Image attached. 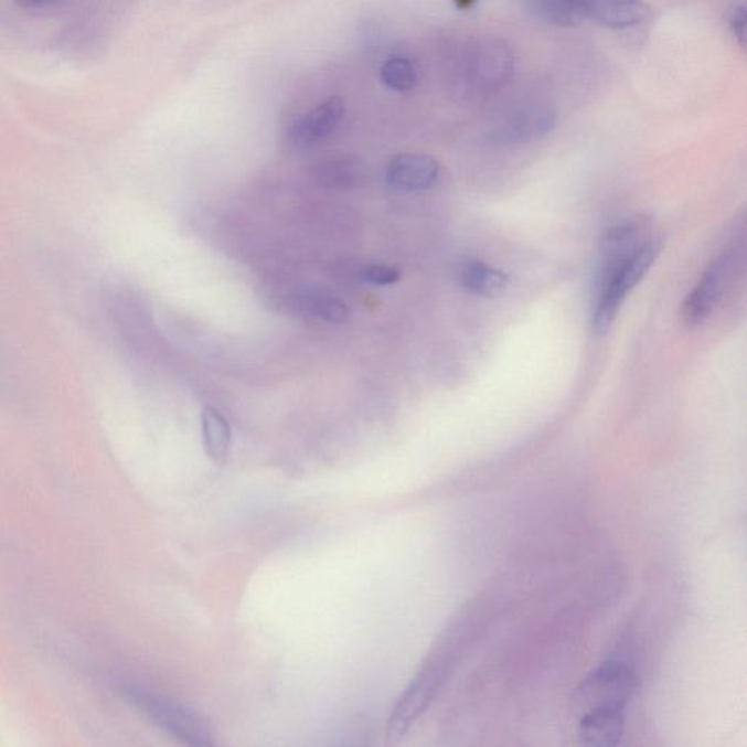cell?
<instances>
[{
    "label": "cell",
    "mask_w": 747,
    "mask_h": 747,
    "mask_svg": "<svg viewBox=\"0 0 747 747\" xmlns=\"http://www.w3.org/2000/svg\"><path fill=\"white\" fill-rule=\"evenodd\" d=\"M473 618V610H469L442 632L440 640L436 642L431 653L424 661L423 668L403 692L388 718L386 730L388 745L397 744L402 737L406 736V733L423 717L425 711L431 706L442 687L446 686L448 677L451 676L457 661L472 636Z\"/></svg>",
    "instance_id": "1"
},
{
    "label": "cell",
    "mask_w": 747,
    "mask_h": 747,
    "mask_svg": "<svg viewBox=\"0 0 747 747\" xmlns=\"http://www.w3.org/2000/svg\"><path fill=\"white\" fill-rule=\"evenodd\" d=\"M659 252L660 247L655 243L641 244L625 259L605 265L600 292L593 312V328L597 334L608 333L612 328L625 298L651 269Z\"/></svg>",
    "instance_id": "2"
},
{
    "label": "cell",
    "mask_w": 747,
    "mask_h": 747,
    "mask_svg": "<svg viewBox=\"0 0 747 747\" xmlns=\"http://www.w3.org/2000/svg\"><path fill=\"white\" fill-rule=\"evenodd\" d=\"M119 691L145 717L184 744L201 747L214 745L205 719L188 706L128 683L119 685Z\"/></svg>",
    "instance_id": "3"
},
{
    "label": "cell",
    "mask_w": 747,
    "mask_h": 747,
    "mask_svg": "<svg viewBox=\"0 0 747 747\" xmlns=\"http://www.w3.org/2000/svg\"><path fill=\"white\" fill-rule=\"evenodd\" d=\"M636 687V674L625 661L609 660L584 677L574 701L583 713L596 708H627Z\"/></svg>",
    "instance_id": "4"
},
{
    "label": "cell",
    "mask_w": 747,
    "mask_h": 747,
    "mask_svg": "<svg viewBox=\"0 0 747 747\" xmlns=\"http://www.w3.org/2000/svg\"><path fill=\"white\" fill-rule=\"evenodd\" d=\"M556 113L546 103H527L515 107L489 130V142L498 147H513L545 138L554 130Z\"/></svg>",
    "instance_id": "5"
},
{
    "label": "cell",
    "mask_w": 747,
    "mask_h": 747,
    "mask_svg": "<svg viewBox=\"0 0 747 747\" xmlns=\"http://www.w3.org/2000/svg\"><path fill=\"white\" fill-rule=\"evenodd\" d=\"M730 256H718L704 271L703 278L692 289L686 300L683 301L682 317L690 328L703 324L711 312L714 311V308L717 307L724 288H726L728 276H730Z\"/></svg>",
    "instance_id": "6"
},
{
    "label": "cell",
    "mask_w": 747,
    "mask_h": 747,
    "mask_svg": "<svg viewBox=\"0 0 747 747\" xmlns=\"http://www.w3.org/2000/svg\"><path fill=\"white\" fill-rule=\"evenodd\" d=\"M514 57L509 45L501 40H484L473 47L469 75L473 85L489 90L500 88L513 74Z\"/></svg>",
    "instance_id": "7"
},
{
    "label": "cell",
    "mask_w": 747,
    "mask_h": 747,
    "mask_svg": "<svg viewBox=\"0 0 747 747\" xmlns=\"http://www.w3.org/2000/svg\"><path fill=\"white\" fill-rule=\"evenodd\" d=\"M345 116V103L341 97H329L306 113L289 128V140L296 147H311L337 132Z\"/></svg>",
    "instance_id": "8"
},
{
    "label": "cell",
    "mask_w": 747,
    "mask_h": 747,
    "mask_svg": "<svg viewBox=\"0 0 747 747\" xmlns=\"http://www.w3.org/2000/svg\"><path fill=\"white\" fill-rule=\"evenodd\" d=\"M384 177L388 188L401 192H420L436 185L440 164L423 153H401L388 161Z\"/></svg>",
    "instance_id": "9"
},
{
    "label": "cell",
    "mask_w": 747,
    "mask_h": 747,
    "mask_svg": "<svg viewBox=\"0 0 747 747\" xmlns=\"http://www.w3.org/2000/svg\"><path fill=\"white\" fill-rule=\"evenodd\" d=\"M625 732V709L596 708L583 713L577 727L579 741L586 746H616Z\"/></svg>",
    "instance_id": "10"
},
{
    "label": "cell",
    "mask_w": 747,
    "mask_h": 747,
    "mask_svg": "<svg viewBox=\"0 0 747 747\" xmlns=\"http://www.w3.org/2000/svg\"><path fill=\"white\" fill-rule=\"evenodd\" d=\"M653 17V9L642 0H591L590 20L613 30L644 24Z\"/></svg>",
    "instance_id": "11"
},
{
    "label": "cell",
    "mask_w": 747,
    "mask_h": 747,
    "mask_svg": "<svg viewBox=\"0 0 747 747\" xmlns=\"http://www.w3.org/2000/svg\"><path fill=\"white\" fill-rule=\"evenodd\" d=\"M459 279L466 291L487 298L501 296L509 285L505 274L478 259H468L461 264Z\"/></svg>",
    "instance_id": "12"
},
{
    "label": "cell",
    "mask_w": 747,
    "mask_h": 747,
    "mask_svg": "<svg viewBox=\"0 0 747 747\" xmlns=\"http://www.w3.org/2000/svg\"><path fill=\"white\" fill-rule=\"evenodd\" d=\"M591 0H532V12L547 24L573 29L590 20Z\"/></svg>",
    "instance_id": "13"
},
{
    "label": "cell",
    "mask_w": 747,
    "mask_h": 747,
    "mask_svg": "<svg viewBox=\"0 0 747 747\" xmlns=\"http://www.w3.org/2000/svg\"><path fill=\"white\" fill-rule=\"evenodd\" d=\"M203 446L216 465H224L231 447V427L225 416L215 407L202 412Z\"/></svg>",
    "instance_id": "14"
},
{
    "label": "cell",
    "mask_w": 747,
    "mask_h": 747,
    "mask_svg": "<svg viewBox=\"0 0 747 747\" xmlns=\"http://www.w3.org/2000/svg\"><path fill=\"white\" fill-rule=\"evenodd\" d=\"M314 179L326 189H352L364 179V169L350 158H330L316 167Z\"/></svg>",
    "instance_id": "15"
},
{
    "label": "cell",
    "mask_w": 747,
    "mask_h": 747,
    "mask_svg": "<svg viewBox=\"0 0 747 747\" xmlns=\"http://www.w3.org/2000/svg\"><path fill=\"white\" fill-rule=\"evenodd\" d=\"M641 228V222L636 220L610 226L604 237L605 265L616 264L640 247L641 244H637V238L640 237Z\"/></svg>",
    "instance_id": "16"
},
{
    "label": "cell",
    "mask_w": 747,
    "mask_h": 747,
    "mask_svg": "<svg viewBox=\"0 0 747 747\" xmlns=\"http://www.w3.org/2000/svg\"><path fill=\"white\" fill-rule=\"evenodd\" d=\"M300 307L307 314L314 316L326 323L341 324L350 320V308L328 292H307L300 298Z\"/></svg>",
    "instance_id": "17"
},
{
    "label": "cell",
    "mask_w": 747,
    "mask_h": 747,
    "mask_svg": "<svg viewBox=\"0 0 747 747\" xmlns=\"http://www.w3.org/2000/svg\"><path fill=\"white\" fill-rule=\"evenodd\" d=\"M380 78L387 88L396 93H409L418 84V71L410 58L392 56L383 63Z\"/></svg>",
    "instance_id": "18"
},
{
    "label": "cell",
    "mask_w": 747,
    "mask_h": 747,
    "mask_svg": "<svg viewBox=\"0 0 747 747\" xmlns=\"http://www.w3.org/2000/svg\"><path fill=\"white\" fill-rule=\"evenodd\" d=\"M360 276L365 284L374 285V287H391L401 278V271L393 266L373 264L365 266Z\"/></svg>",
    "instance_id": "19"
},
{
    "label": "cell",
    "mask_w": 747,
    "mask_h": 747,
    "mask_svg": "<svg viewBox=\"0 0 747 747\" xmlns=\"http://www.w3.org/2000/svg\"><path fill=\"white\" fill-rule=\"evenodd\" d=\"M728 21H730V29L737 42H739L740 45H745L747 33V17H746V7L744 2L736 4V7L733 8V11L730 13V20Z\"/></svg>",
    "instance_id": "20"
},
{
    "label": "cell",
    "mask_w": 747,
    "mask_h": 747,
    "mask_svg": "<svg viewBox=\"0 0 747 747\" xmlns=\"http://www.w3.org/2000/svg\"><path fill=\"white\" fill-rule=\"evenodd\" d=\"M22 9H47L54 7L58 0H13Z\"/></svg>",
    "instance_id": "21"
},
{
    "label": "cell",
    "mask_w": 747,
    "mask_h": 747,
    "mask_svg": "<svg viewBox=\"0 0 747 747\" xmlns=\"http://www.w3.org/2000/svg\"><path fill=\"white\" fill-rule=\"evenodd\" d=\"M477 2L478 0H455L456 7L461 9V11H466V9L472 8L473 4Z\"/></svg>",
    "instance_id": "22"
}]
</instances>
